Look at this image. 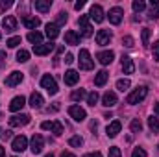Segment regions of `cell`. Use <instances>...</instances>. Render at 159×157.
Returning <instances> with one entry per match:
<instances>
[{"label":"cell","instance_id":"42","mask_svg":"<svg viewBox=\"0 0 159 157\" xmlns=\"http://www.w3.org/2000/svg\"><path fill=\"white\" fill-rule=\"evenodd\" d=\"M131 157H148V155H146V152H144L143 148H135V150L131 152Z\"/></svg>","mask_w":159,"mask_h":157},{"label":"cell","instance_id":"53","mask_svg":"<svg viewBox=\"0 0 159 157\" xmlns=\"http://www.w3.org/2000/svg\"><path fill=\"white\" fill-rule=\"evenodd\" d=\"M4 59H6V52H2V50H0V61H4Z\"/></svg>","mask_w":159,"mask_h":157},{"label":"cell","instance_id":"58","mask_svg":"<svg viewBox=\"0 0 159 157\" xmlns=\"http://www.w3.org/2000/svg\"><path fill=\"white\" fill-rule=\"evenodd\" d=\"M157 148H159V144H157Z\"/></svg>","mask_w":159,"mask_h":157},{"label":"cell","instance_id":"19","mask_svg":"<svg viewBox=\"0 0 159 157\" xmlns=\"http://www.w3.org/2000/svg\"><path fill=\"white\" fill-rule=\"evenodd\" d=\"M22 78H24L22 72H17V70H15V72H11V74L6 78V85H7V87H15V85H19V83L22 81Z\"/></svg>","mask_w":159,"mask_h":157},{"label":"cell","instance_id":"35","mask_svg":"<svg viewBox=\"0 0 159 157\" xmlns=\"http://www.w3.org/2000/svg\"><path fill=\"white\" fill-rule=\"evenodd\" d=\"M129 128H131V131H133V133H141V129H143V124H141V120H139V118H133Z\"/></svg>","mask_w":159,"mask_h":157},{"label":"cell","instance_id":"57","mask_svg":"<svg viewBox=\"0 0 159 157\" xmlns=\"http://www.w3.org/2000/svg\"><path fill=\"white\" fill-rule=\"evenodd\" d=\"M0 37H2V34H0Z\"/></svg>","mask_w":159,"mask_h":157},{"label":"cell","instance_id":"17","mask_svg":"<svg viewBox=\"0 0 159 157\" xmlns=\"http://www.w3.org/2000/svg\"><path fill=\"white\" fill-rule=\"evenodd\" d=\"M24 105H26V98H24V96H15V98L11 100V104H9V111L17 113V111H20Z\"/></svg>","mask_w":159,"mask_h":157},{"label":"cell","instance_id":"50","mask_svg":"<svg viewBox=\"0 0 159 157\" xmlns=\"http://www.w3.org/2000/svg\"><path fill=\"white\" fill-rule=\"evenodd\" d=\"M61 157H76V155H74V154H70V152H63Z\"/></svg>","mask_w":159,"mask_h":157},{"label":"cell","instance_id":"36","mask_svg":"<svg viewBox=\"0 0 159 157\" xmlns=\"http://www.w3.org/2000/svg\"><path fill=\"white\" fill-rule=\"evenodd\" d=\"M96 102H98V92H96V91L89 92V94H87V104L94 107V104H96Z\"/></svg>","mask_w":159,"mask_h":157},{"label":"cell","instance_id":"12","mask_svg":"<svg viewBox=\"0 0 159 157\" xmlns=\"http://www.w3.org/2000/svg\"><path fill=\"white\" fill-rule=\"evenodd\" d=\"M120 65H122L124 74H133L135 72V65H133V59L129 56H122L120 57Z\"/></svg>","mask_w":159,"mask_h":157},{"label":"cell","instance_id":"39","mask_svg":"<svg viewBox=\"0 0 159 157\" xmlns=\"http://www.w3.org/2000/svg\"><path fill=\"white\" fill-rule=\"evenodd\" d=\"M65 22H67V13H65V11H59V13H57V20H56V24L61 26V24H65Z\"/></svg>","mask_w":159,"mask_h":157},{"label":"cell","instance_id":"25","mask_svg":"<svg viewBox=\"0 0 159 157\" xmlns=\"http://www.w3.org/2000/svg\"><path fill=\"white\" fill-rule=\"evenodd\" d=\"M43 104H44V100H43V96H41L39 92H32V96H30V105H32L34 109H39V107H43Z\"/></svg>","mask_w":159,"mask_h":157},{"label":"cell","instance_id":"47","mask_svg":"<svg viewBox=\"0 0 159 157\" xmlns=\"http://www.w3.org/2000/svg\"><path fill=\"white\" fill-rule=\"evenodd\" d=\"M83 6H85V0H78V2L74 4V7H76V9H81Z\"/></svg>","mask_w":159,"mask_h":157},{"label":"cell","instance_id":"43","mask_svg":"<svg viewBox=\"0 0 159 157\" xmlns=\"http://www.w3.org/2000/svg\"><path fill=\"white\" fill-rule=\"evenodd\" d=\"M11 6H13L11 0H2V2H0V11H6V9H9Z\"/></svg>","mask_w":159,"mask_h":157},{"label":"cell","instance_id":"22","mask_svg":"<svg viewBox=\"0 0 159 157\" xmlns=\"http://www.w3.org/2000/svg\"><path fill=\"white\" fill-rule=\"evenodd\" d=\"M63 79H65V83H67V85H70V87H72V85H76V83L80 81V74L76 72V70H72V69H70V70H67V72H65Z\"/></svg>","mask_w":159,"mask_h":157},{"label":"cell","instance_id":"21","mask_svg":"<svg viewBox=\"0 0 159 157\" xmlns=\"http://www.w3.org/2000/svg\"><path fill=\"white\" fill-rule=\"evenodd\" d=\"M102 104H104L106 107H113V105L117 104V94H115L113 91L104 92V96H102Z\"/></svg>","mask_w":159,"mask_h":157},{"label":"cell","instance_id":"8","mask_svg":"<svg viewBox=\"0 0 159 157\" xmlns=\"http://www.w3.org/2000/svg\"><path fill=\"white\" fill-rule=\"evenodd\" d=\"M69 115L72 117V120H76V122H83V120L87 118L85 109L80 107V105H70V107H69Z\"/></svg>","mask_w":159,"mask_h":157},{"label":"cell","instance_id":"40","mask_svg":"<svg viewBox=\"0 0 159 157\" xmlns=\"http://www.w3.org/2000/svg\"><path fill=\"white\" fill-rule=\"evenodd\" d=\"M9 48H17L19 44H20V37H11V39H7V43H6Z\"/></svg>","mask_w":159,"mask_h":157},{"label":"cell","instance_id":"56","mask_svg":"<svg viewBox=\"0 0 159 157\" xmlns=\"http://www.w3.org/2000/svg\"><path fill=\"white\" fill-rule=\"evenodd\" d=\"M0 120H2V113H0Z\"/></svg>","mask_w":159,"mask_h":157},{"label":"cell","instance_id":"54","mask_svg":"<svg viewBox=\"0 0 159 157\" xmlns=\"http://www.w3.org/2000/svg\"><path fill=\"white\" fill-rule=\"evenodd\" d=\"M2 137H4V131H2V128H0V139H2Z\"/></svg>","mask_w":159,"mask_h":157},{"label":"cell","instance_id":"13","mask_svg":"<svg viewBox=\"0 0 159 157\" xmlns=\"http://www.w3.org/2000/svg\"><path fill=\"white\" fill-rule=\"evenodd\" d=\"M111 32L109 30H98V34H96V43L100 44V46H106V44H109L111 43Z\"/></svg>","mask_w":159,"mask_h":157},{"label":"cell","instance_id":"14","mask_svg":"<svg viewBox=\"0 0 159 157\" xmlns=\"http://www.w3.org/2000/svg\"><path fill=\"white\" fill-rule=\"evenodd\" d=\"M22 24L28 28V30H35V28H39V24H41V19L39 17H30V15H24L22 17Z\"/></svg>","mask_w":159,"mask_h":157},{"label":"cell","instance_id":"41","mask_svg":"<svg viewBox=\"0 0 159 157\" xmlns=\"http://www.w3.org/2000/svg\"><path fill=\"white\" fill-rule=\"evenodd\" d=\"M109 157H122V152H120L119 146H111L109 148Z\"/></svg>","mask_w":159,"mask_h":157},{"label":"cell","instance_id":"49","mask_svg":"<svg viewBox=\"0 0 159 157\" xmlns=\"http://www.w3.org/2000/svg\"><path fill=\"white\" fill-rule=\"evenodd\" d=\"M154 113H156V117L159 118V104H154Z\"/></svg>","mask_w":159,"mask_h":157},{"label":"cell","instance_id":"34","mask_svg":"<svg viewBox=\"0 0 159 157\" xmlns=\"http://www.w3.org/2000/svg\"><path fill=\"white\" fill-rule=\"evenodd\" d=\"M69 144H70L72 148H80V146L83 144V139H81L80 135H74V137H70V139H69Z\"/></svg>","mask_w":159,"mask_h":157},{"label":"cell","instance_id":"3","mask_svg":"<svg viewBox=\"0 0 159 157\" xmlns=\"http://www.w3.org/2000/svg\"><path fill=\"white\" fill-rule=\"evenodd\" d=\"M78 24H80V35H83V37H91L93 35V26L89 22V15H80Z\"/></svg>","mask_w":159,"mask_h":157},{"label":"cell","instance_id":"38","mask_svg":"<svg viewBox=\"0 0 159 157\" xmlns=\"http://www.w3.org/2000/svg\"><path fill=\"white\" fill-rule=\"evenodd\" d=\"M141 37H143V46H148L150 44V28H144Z\"/></svg>","mask_w":159,"mask_h":157},{"label":"cell","instance_id":"5","mask_svg":"<svg viewBox=\"0 0 159 157\" xmlns=\"http://www.w3.org/2000/svg\"><path fill=\"white\" fill-rule=\"evenodd\" d=\"M41 85H43V89H46V92L48 94H56L59 89H57V83H56V79L52 78L50 74H44L43 78H41Z\"/></svg>","mask_w":159,"mask_h":157},{"label":"cell","instance_id":"15","mask_svg":"<svg viewBox=\"0 0 159 157\" xmlns=\"http://www.w3.org/2000/svg\"><path fill=\"white\" fill-rule=\"evenodd\" d=\"M54 50V44L52 43H41L37 46H34V54L35 56H46V54H50Z\"/></svg>","mask_w":159,"mask_h":157},{"label":"cell","instance_id":"26","mask_svg":"<svg viewBox=\"0 0 159 157\" xmlns=\"http://www.w3.org/2000/svg\"><path fill=\"white\" fill-rule=\"evenodd\" d=\"M65 43L67 44H80V35L74 30H69V32H65Z\"/></svg>","mask_w":159,"mask_h":157},{"label":"cell","instance_id":"24","mask_svg":"<svg viewBox=\"0 0 159 157\" xmlns=\"http://www.w3.org/2000/svg\"><path fill=\"white\" fill-rule=\"evenodd\" d=\"M34 7L41 11V13H46V11H50V7H52V2L50 0H35L34 2Z\"/></svg>","mask_w":159,"mask_h":157},{"label":"cell","instance_id":"10","mask_svg":"<svg viewBox=\"0 0 159 157\" xmlns=\"http://www.w3.org/2000/svg\"><path fill=\"white\" fill-rule=\"evenodd\" d=\"M11 148H13L15 152H24V150L28 148V139H26L24 135L15 137V139H13V142H11Z\"/></svg>","mask_w":159,"mask_h":157},{"label":"cell","instance_id":"6","mask_svg":"<svg viewBox=\"0 0 159 157\" xmlns=\"http://www.w3.org/2000/svg\"><path fill=\"white\" fill-rule=\"evenodd\" d=\"M43 148H44V139H43V135L35 133L32 137V141H30V150H32L34 155H39L41 152H43Z\"/></svg>","mask_w":159,"mask_h":157},{"label":"cell","instance_id":"16","mask_svg":"<svg viewBox=\"0 0 159 157\" xmlns=\"http://www.w3.org/2000/svg\"><path fill=\"white\" fill-rule=\"evenodd\" d=\"M96 59L102 63V65H109L113 59H115V54L111 50H104V52H98L96 54Z\"/></svg>","mask_w":159,"mask_h":157},{"label":"cell","instance_id":"4","mask_svg":"<svg viewBox=\"0 0 159 157\" xmlns=\"http://www.w3.org/2000/svg\"><path fill=\"white\" fill-rule=\"evenodd\" d=\"M78 63H80V69H83V70H91L93 67H94V61L91 59V54H89V50H80V59H78Z\"/></svg>","mask_w":159,"mask_h":157},{"label":"cell","instance_id":"20","mask_svg":"<svg viewBox=\"0 0 159 157\" xmlns=\"http://www.w3.org/2000/svg\"><path fill=\"white\" fill-rule=\"evenodd\" d=\"M44 34H46L48 39H56V37L59 35V26H57L56 22H48L46 28H44Z\"/></svg>","mask_w":159,"mask_h":157},{"label":"cell","instance_id":"18","mask_svg":"<svg viewBox=\"0 0 159 157\" xmlns=\"http://www.w3.org/2000/svg\"><path fill=\"white\" fill-rule=\"evenodd\" d=\"M120 129H122V124H120V120H113V122L107 126L106 133H107V137H109V139H113V137H117V135L120 133Z\"/></svg>","mask_w":159,"mask_h":157},{"label":"cell","instance_id":"32","mask_svg":"<svg viewBox=\"0 0 159 157\" xmlns=\"http://www.w3.org/2000/svg\"><path fill=\"white\" fill-rule=\"evenodd\" d=\"M28 59H30V52L28 50H19L17 52V61L19 63H26Z\"/></svg>","mask_w":159,"mask_h":157},{"label":"cell","instance_id":"55","mask_svg":"<svg viewBox=\"0 0 159 157\" xmlns=\"http://www.w3.org/2000/svg\"><path fill=\"white\" fill-rule=\"evenodd\" d=\"M44 157H54V154H48V155H44Z\"/></svg>","mask_w":159,"mask_h":157},{"label":"cell","instance_id":"2","mask_svg":"<svg viewBox=\"0 0 159 157\" xmlns=\"http://www.w3.org/2000/svg\"><path fill=\"white\" fill-rule=\"evenodd\" d=\"M41 128L44 129V131H52L54 135H61L63 133V124L59 122V120H44L43 124H41Z\"/></svg>","mask_w":159,"mask_h":157},{"label":"cell","instance_id":"44","mask_svg":"<svg viewBox=\"0 0 159 157\" xmlns=\"http://www.w3.org/2000/svg\"><path fill=\"white\" fill-rule=\"evenodd\" d=\"M122 44H124V46H128V48H131V46H133V37L126 35V37L122 39Z\"/></svg>","mask_w":159,"mask_h":157},{"label":"cell","instance_id":"28","mask_svg":"<svg viewBox=\"0 0 159 157\" xmlns=\"http://www.w3.org/2000/svg\"><path fill=\"white\" fill-rule=\"evenodd\" d=\"M107 78H109V74H107L106 70H100V72H96V76H94V85H96V87H102V85H106Z\"/></svg>","mask_w":159,"mask_h":157},{"label":"cell","instance_id":"27","mask_svg":"<svg viewBox=\"0 0 159 157\" xmlns=\"http://www.w3.org/2000/svg\"><path fill=\"white\" fill-rule=\"evenodd\" d=\"M159 17V2L157 0H152L150 2V11H148V19L150 20H156Z\"/></svg>","mask_w":159,"mask_h":157},{"label":"cell","instance_id":"9","mask_svg":"<svg viewBox=\"0 0 159 157\" xmlns=\"http://www.w3.org/2000/svg\"><path fill=\"white\" fill-rule=\"evenodd\" d=\"M89 19H93L94 22H104V9H102V6H100V4H94V6H91Z\"/></svg>","mask_w":159,"mask_h":157},{"label":"cell","instance_id":"29","mask_svg":"<svg viewBox=\"0 0 159 157\" xmlns=\"http://www.w3.org/2000/svg\"><path fill=\"white\" fill-rule=\"evenodd\" d=\"M28 41L34 43V46H37V44H41V41H43V34L37 32V30H35V32H30V34H28Z\"/></svg>","mask_w":159,"mask_h":157},{"label":"cell","instance_id":"23","mask_svg":"<svg viewBox=\"0 0 159 157\" xmlns=\"http://www.w3.org/2000/svg\"><path fill=\"white\" fill-rule=\"evenodd\" d=\"M2 28L6 30V32H15L17 30V19L15 17H6L4 20H2Z\"/></svg>","mask_w":159,"mask_h":157},{"label":"cell","instance_id":"31","mask_svg":"<svg viewBox=\"0 0 159 157\" xmlns=\"http://www.w3.org/2000/svg\"><path fill=\"white\" fill-rule=\"evenodd\" d=\"M87 96V92H85V89H76L72 94H70V98L74 100V102H80V100H83Z\"/></svg>","mask_w":159,"mask_h":157},{"label":"cell","instance_id":"7","mask_svg":"<svg viewBox=\"0 0 159 157\" xmlns=\"http://www.w3.org/2000/svg\"><path fill=\"white\" fill-rule=\"evenodd\" d=\"M122 15H124V9L119 7V6H115V7H111L109 9V13H107V17H109V22L111 24H120L122 22Z\"/></svg>","mask_w":159,"mask_h":157},{"label":"cell","instance_id":"30","mask_svg":"<svg viewBox=\"0 0 159 157\" xmlns=\"http://www.w3.org/2000/svg\"><path fill=\"white\" fill-rule=\"evenodd\" d=\"M129 85H131V81H129L128 78H122V79H119V81H117V89H119L120 92L128 91V89H129Z\"/></svg>","mask_w":159,"mask_h":157},{"label":"cell","instance_id":"48","mask_svg":"<svg viewBox=\"0 0 159 157\" xmlns=\"http://www.w3.org/2000/svg\"><path fill=\"white\" fill-rule=\"evenodd\" d=\"M83 157H102V154L100 152H93V154H85Z\"/></svg>","mask_w":159,"mask_h":157},{"label":"cell","instance_id":"52","mask_svg":"<svg viewBox=\"0 0 159 157\" xmlns=\"http://www.w3.org/2000/svg\"><path fill=\"white\" fill-rule=\"evenodd\" d=\"M0 157H6V150H4V146H0Z\"/></svg>","mask_w":159,"mask_h":157},{"label":"cell","instance_id":"1","mask_svg":"<svg viewBox=\"0 0 159 157\" xmlns=\"http://www.w3.org/2000/svg\"><path fill=\"white\" fill-rule=\"evenodd\" d=\"M146 94H148V87L146 85H139L133 92H129L128 94V98H126V104H129V105H135V104H141L144 98H146Z\"/></svg>","mask_w":159,"mask_h":157},{"label":"cell","instance_id":"11","mask_svg":"<svg viewBox=\"0 0 159 157\" xmlns=\"http://www.w3.org/2000/svg\"><path fill=\"white\" fill-rule=\"evenodd\" d=\"M30 115H15V117L9 118V126L11 128H20V126H26L30 122Z\"/></svg>","mask_w":159,"mask_h":157},{"label":"cell","instance_id":"45","mask_svg":"<svg viewBox=\"0 0 159 157\" xmlns=\"http://www.w3.org/2000/svg\"><path fill=\"white\" fill-rule=\"evenodd\" d=\"M154 59L159 63V41L154 43Z\"/></svg>","mask_w":159,"mask_h":157},{"label":"cell","instance_id":"46","mask_svg":"<svg viewBox=\"0 0 159 157\" xmlns=\"http://www.w3.org/2000/svg\"><path fill=\"white\" fill-rule=\"evenodd\" d=\"M72 61H74V56H72V54H67V56H65V63H69V65H70Z\"/></svg>","mask_w":159,"mask_h":157},{"label":"cell","instance_id":"51","mask_svg":"<svg viewBox=\"0 0 159 157\" xmlns=\"http://www.w3.org/2000/svg\"><path fill=\"white\" fill-rule=\"evenodd\" d=\"M9 137H11V131H4V137L2 139H9Z\"/></svg>","mask_w":159,"mask_h":157},{"label":"cell","instance_id":"33","mask_svg":"<svg viewBox=\"0 0 159 157\" xmlns=\"http://www.w3.org/2000/svg\"><path fill=\"white\" fill-rule=\"evenodd\" d=\"M148 126H150V129H152L154 133H157L159 131V118L157 117H150L148 118Z\"/></svg>","mask_w":159,"mask_h":157},{"label":"cell","instance_id":"37","mask_svg":"<svg viewBox=\"0 0 159 157\" xmlns=\"http://www.w3.org/2000/svg\"><path fill=\"white\" fill-rule=\"evenodd\" d=\"M131 7H133V11H137V13H139V11H143V9L146 7V4H144L143 0H133Z\"/></svg>","mask_w":159,"mask_h":157}]
</instances>
